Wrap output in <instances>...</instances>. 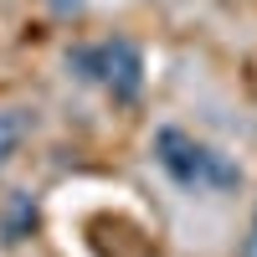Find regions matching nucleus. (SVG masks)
Returning a JSON list of instances; mask_svg holds the SVG:
<instances>
[{
    "mask_svg": "<svg viewBox=\"0 0 257 257\" xmlns=\"http://www.w3.org/2000/svg\"><path fill=\"white\" fill-rule=\"evenodd\" d=\"M52 6H57V11H77L82 0H52Z\"/></svg>",
    "mask_w": 257,
    "mask_h": 257,
    "instance_id": "obj_4",
    "label": "nucleus"
},
{
    "mask_svg": "<svg viewBox=\"0 0 257 257\" xmlns=\"http://www.w3.org/2000/svg\"><path fill=\"white\" fill-rule=\"evenodd\" d=\"M67 62H72L88 82H103L113 98H139V88H144V57H139L134 41H123V36L98 41V47H82V52H72Z\"/></svg>",
    "mask_w": 257,
    "mask_h": 257,
    "instance_id": "obj_1",
    "label": "nucleus"
},
{
    "mask_svg": "<svg viewBox=\"0 0 257 257\" xmlns=\"http://www.w3.org/2000/svg\"><path fill=\"white\" fill-rule=\"evenodd\" d=\"M155 160L180 185H237V170H231L216 149L196 144L190 134H180V128H160L155 134Z\"/></svg>",
    "mask_w": 257,
    "mask_h": 257,
    "instance_id": "obj_2",
    "label": "nucleus"
},
{
    "mask_svg": "<svg viewBox=\"0 0 257 257\" xmlns=\"http://www.w3.org/2000/svg\"><path fill=\"white\" fill-rule=\"evenodd\" d=\"M26 144V113L21 108H0V165H11Z\"/></svg>",
    "mask_w": 257,
    "mask_h": 257,
    "instance_id": "obj_3",
    "label": "nucleus"
},
{
    "mask_svg": "<svg viewBox=\"0 0 257 257\" xmlns=\"http://www.w3.org/2000/svg\"><path fill=\"white\" fill-rule=\"evenodd\" d=\"M252 257H257V216H252Z\"/></svg>",
    "mask_w": 257,
    "mask_h": 257,
    "instance_id": "obj_5",
    "label": "nucleus"
}]
</instances>
